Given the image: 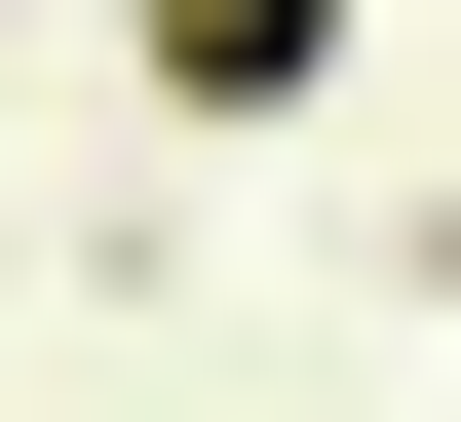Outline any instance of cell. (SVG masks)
I'll return each mask as SVG.
<instances>
[{
    "label": "cell",
    "mask_w": 461,
    "mask_h": 422,
    "mask_svg": "<svg viewBox=\"0 0 461 422\" xmlns=\"http://www.w3.org/2000/svg\"><path fill=\"white\" fill-rule=\"evenodd\" d=\"M154 39H193V77H230V115H308V0H154Z\"/></svg>",
    "instance_id": "1"
}]
</instances>
